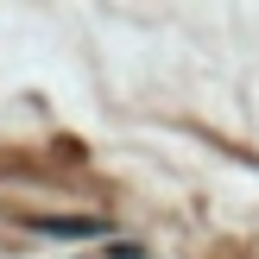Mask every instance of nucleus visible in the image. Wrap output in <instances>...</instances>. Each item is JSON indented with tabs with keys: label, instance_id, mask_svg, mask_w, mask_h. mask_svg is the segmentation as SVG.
<instances>
[{
	"label": "nucleus",
	"instance_id": "f257e3e1",
	"mask_svg": "<svg viewBox=\"0 0 259 259\" xmlns=\"http://www.w3.org/2000/svg\"><path fill=\"white\" fill-rule=\"evenodd\" d=\"M38 234H101V222H89V215H82V222H76V215H38Z\"/></svg>",
	"mask_w": 259,
	"mask_h": 259
}]
</instances>
